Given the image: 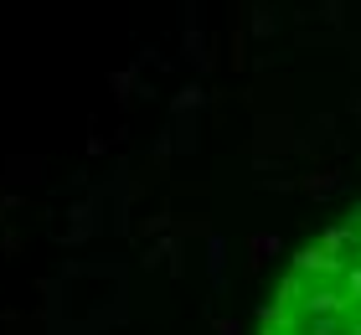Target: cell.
Segmentation results:
<instances>
[{
	"mask_svg": "<svg viewBox=\"0 0 361 335\" xmlns=\"http://www.w3.org/2000/svg\"><path fill=\"white\" fill-rule=\"evenodd\" d=\"M258 335H361V207L284 268Z\"/></svg>",
	"mask_w": 361,
	"mask_h": 335,
	"instance_id": "6da1fadb",
	"label": "cell"
}]
</instances>
